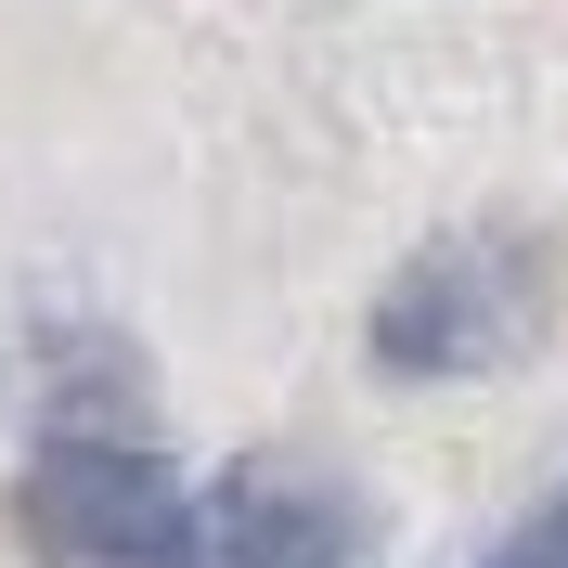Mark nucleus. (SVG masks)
Listing matches in <instances>:
<instances>
[{"instance_id": "nucleus-1", "label": "nucleus", "mask_w": 568, "mask_h": 568, "mask_svg": "<svg viewBox=\"0 0 568 568\" xmlns=\"http://www.w3.org/2000/svg\"><path fill=\"white\" fill-rule=\"evenodd\" d=\"M542 297H556V258L530 233H439L426 258L388 272L362 349L388 362V375H414V388H453V375H491V362L530 349Z\"/></svg>"}, {"instance_id": "nucleus-2", "label": "nucleus", "mask_w": 568, "mask_h": 568, "mask_svg": "<svg viewBox=\"0 0 568 568\" xmlns=\"http://www.w3.org/2000/svg\"><path fill=\"white\" fill-rule=\"evenodd\" d=\"M13 517L39 568H207V491L142 439H52Z\"/></svg>"}, {"instance_id": "nucleus-3", "label": "nucleus", "mask_w": 568, "mask_h": 568, "mask_svg": "<svg viewBox=\"0 0 568 568\" xmlns=\"http://www.w3.org/2000/svg\"><path fill=\"white\" fill-rule=\"evenodd\" d=\"M362 504L336 478H284V465H233L207 478V568H349Z\"/></svg>"}, {"instance_id": "nucleus-4", "label": "nucleus", "mask_w": 568, "mask_h": 568, "mask_svg": "<svg viewBox=\"0 0 568 568\" xmlns=\"http://www.w3.org/2000/svg\"><path fill=\"white\" fill-rule=\"evenodd\" d=\"M491 568H568V478H556V504H542L530 530H504V556Z\"/></svg>"}]
</instances>
